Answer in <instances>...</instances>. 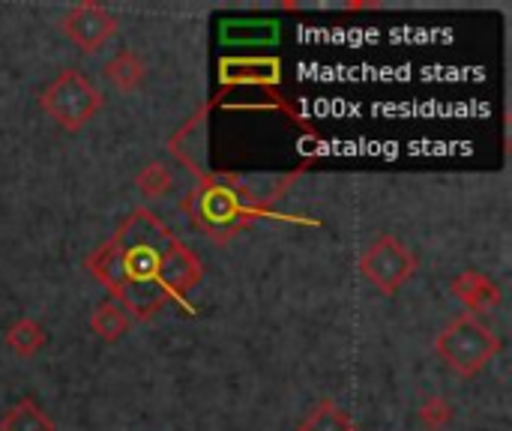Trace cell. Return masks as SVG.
<instances>
[{
	"label": "cell",
	"instance_id": "9c48e42d",
	"mask_svg": "<svg viewBox=\"0 0 512 431\" xmlns=\"http://www.w3.org/2000/svg\"><path fill=\"white\" fill-rule=\"evenodd\" d=\"M450 288H453V297H456L465 309H471V315H474V312H492V309L501 306V288H498V282L489 279V276L480 273V270H465V273H459V276L453 279Z\"/></svg>",
	"mask_w": 512,
	"mask_h": 431
},
{
	"label": "cell",
	"instance_id": "52a82bcc",
	"mask_svg": "<svg viewBox=\"0 0 512 431\" xmlns=\"http://www.w3.org/2000/svg\"><path fill=\"white\" fill-rule=\"evenodd\" d=\"M210 108H213V102L198 108L168 141L171 156L183 168H189L198 180L204 174H210V165H207V117H210Z\"/></svg>",
	"mask_w": 512,
	"mask_h": 431
},
{
	"label": "cell",
	"instance_id": "ac0fdd59",
	"mask_svg": "<svg viewBox=\"0 0 512 431\" xmlns=\"http://www.w3.org/2000/svg\"><path fill=\"white\" fill-rule=\"evenodd\" d=\"M285 12H300V3H282Z\"/></svg>",
	"mask_w": 512,
	"mask_h": 431
},
{
	"label": "cell",
	"instance_id": "2e32d148",
	"mask_svg": "<svg viewBox=\"0 0 512 431\" xmlns=\"http://www.w3.org/2000/svg\"><path fill=\"white\" fill-rule=\"evenodd\" d=\"M417 420L423 423V429L441 431L444 426H450V423H453V405H450L444 396H429V399L420 405Z\"/></svg>",
	"mask_w": 512,
	"mask_h": 431
},
{
	"label": "cell",
	"instance_id": "5bb4252c",
	"mask_svg": "<svg viewBox=\"0 0 512 431\" xmlns=\"http://www.w3.org/2000/svg\"><path fill=\"white\" fill-rule=\"evenodd\" d=\"M90 330L102 339V342H117L126 330H129V315L114 303L105 300L96 306V312L90 315Z\"/></svg>",
	"mask_w": 512,
	"mask_h": 431
},
{
	"label": "cell",
	"instance_id": "ba28073f",
	"mask_svg": "<svg viewBox=\"0 0 512 431\" xmlns=\"http://www.w3.org/2000/svg\"><path fill=\"white\" fill-rule=\"evenodd\" d=\"M282 78V63L276 57H228L219 63V81L225 87L234 84H261L273 87Z\"/></svg>",
	"mask_w": 512,
	"mask_h": 431
},
{
	"label": "cell",
	"instance_id": "7c38bea8",
	"mask_svg": "<svg viewBox=\"0 0 512 431\" xmlns=\"http://www.w3.org/2000/svg\"><path fill=\"white\" fill-rule=\"evenodd\" d=\"M0 431H54V423L33 399H18L0 417Z\"/></svg>",
	"mask_w": 512,
	"mask_h": 431
},
{
	"label": "cell",
	"instance_id": "277c9868",
	"mask_svg": "<svg viewBox=\"0 0 512 431\" xmlns=\"http://www.w3.org/2000/svg\"><path fill=\"white\" fill-rule=\"evenodd\" d=\"M42 111L66 132H78L99 108L102 93L93 87V81L78 69H63L42 93H39Z\"/></svg>",
	"mask_w": 512,
	"mask_h": 431
},
{
	"label": "cell",
	"instance_id": "8fae6325",
	"mask_svg": "<svg viewBox=\"0 0 512 431\" xmlns=\"http://www.w3.org/2000/svg\"><path fill=\"white\" fill-rule=\"evenodd\" d=\"M3 342H6V348L15 354V357H21V360H27V357H33V354H39L42 348H45V342H48V336H45V330H42V324L39 321H30V318H18L9 330H6V336H3Z\"/></svg>",
	"mask_w": 512,
	"mask_h": 431
},
{
	"label": "cell",
	"instance_id": "6da1fadb",
	"mask_svg": "<svg viewBox=\"0 0 512 431\" xmlns=\"http://www.w3.org/2000/svg\"><path fill=\"white\" fill-rule=\"evenodd\" d=\"M84 267L138 321L153 318L165 303L186 306L189 291L204 276L201 258L147 207H135Z\"/></svg>",
	"mask_w": 512,
	"mask_h": 431
},
{
	"label": "cell",
	"instance_id": "5b68a950",
	"mask_svg": "<svg viewBox=\"0 0 512 431\" xmlns=\"http://www.w3.org/2000/svg\"><path fill=\"white\" fill-rule=\"evenodd\" d=\"M420 261L417 255L399 240V237H378L360 258V273L366 282H372L384 297H393L414 273Z\"/></svg>",
	"mask_w": 512,
	"mask_h": 431
},
{
	"label": "cell",
	"instance_id": "8992f818",
	"mask_svg": "<svg viewBox=\"0 0 512 431\" xmlns=\"http://www.w3.org/2000/svg\"><path fill=\"white\" fill-rule=\"evenodd\" d=\"M63 33L87 54L99 51L114 33H117V18L99 6V3H75L72 9H66V15L60 18Z\"/></svg>",
	"mask_w": 512,
	"mask_h": 431
},
{
	"label": "cell",
	"instance_id": "e0dca14e",
	"mask_svg": "<svg viewBox=\"0 0 512 431\" xmlns=\"http://www.w3.org/2000/svg\"><path fill=\"white\" fill-rule=\"evenodd\" d=\"M384 3H378V0H351V3H345V9L348 12H366V9H381Z\"/></svg>",
	"mask_w": 512,
	"mask_h": 431
},
{
	"label": "cell",
	"instance_id": "30bf717a",
	"mask_svg": "<svg viewBox=\"0 0 512 431\" xmlns=\"http://www.w3.org/2000/svg\"><path fill=\"white\" fill-rule=\"evenodd\" d=\"M105 75H108V81H111L120 93H132V90L141 87V81H144V75H147V66H144V60H141L135 51L123 48L117 57H111V60L105 63Z\"/></svg>",
	"mask_w": 512,
	"mask_h": 431
},
{
	"label": "cell",
	"instance_id": "4fadbf2b",
	"mask_svg": "<svg viewBox=\"0 0 512 431\" xmlns=\"http://www.w3.org/2000/svg\"><path fill=\"white\" fill-rule=\"evenodd\" d=\"M297 431H357L348 411H342L333 399H321L306 420L297 426Z\"/></svg>",
	"mask_w": 512,
	"mask_h": 431
},
{
	"label": "cell",
	"instance_id": "9a60e30c",
	"mask_svg": "<svg viewBox=\"0 0 512 431\" xmlns=\"http://www.w3.org/2000/svg\"><path fill=\"white\" fill-rule=\"evenodd\" d=\"M174 186V174L168 171L165 162H150L138 171L135 177V189L141 192L144 201H162Z\"/></svg>",
	"mask_w": 512,
	"mask_h": 431
},
{
	"label": "cell",
	"instance_id": "7a4b0ae2",
	"mask_svg": "<svg viewBox=\"0 0 512 431\" xmlns=\"http://www.w3.org/2000/svg\"><path fill=\"white\" fill-rule=\"evenodd\" d=\"M183 213L189 222L216 243H228L234 234L249 228L255 219L270 216V204L261 201L243 177L210 171L183 198Z\"/></svg>",
	"mask_w": 512,
	"mask_h": 431
},
{
	"label": "cell",
	"instance_id": "3957f363",
	"mask_svg": "<svg viewBox=\"0 0 512 431\" xmlns=\"http://www.w3.org/2000/svg\"><path fill=\"white\" fill-rule=\"evenodd\" d=\"M501 336H495L477 315L465 312L453 318L438 336H435V354L462 378L480 375L498 354H501Z\"/></svg>",
	"mask_w": 512,
	"mask_h": 431
}]
</instances>
